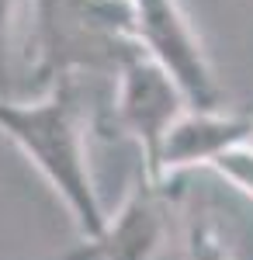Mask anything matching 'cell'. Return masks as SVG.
<instances>
[{
  "label": "cell",
  "mask_w": 253,
  "mask_h": 260,
  "mask_svg": "<svg viewBox=\"0 0 253 260\" xmlns=\"http://www.w3.org/2000/svg\"><path fill=\"white\" fill-rule=\"evenodd\" d=\"M0 132L31 160L66 205L80 240H94L108 212L98 198V184L87 156V115L77 70L62 66L35 101H14L0 94Z\"/></svg>",
  "instance_id": "obj_1"
},
{
  "label": "cell",
  "mask_w": 253,
  "mask_h": 260,
  "mask_svg": "<svg viewBox=\"0 0 253 260\" xmlns=\"http://www.w3.org/2000/svg\"><path fill=\"white\" fill-rule=\"evenodd\" d=\"M212 174H218L229 187H236L243 198L253 201V142L250 146H236L226 156H218L212 163Z\"/></svg>",
  "instance_id": "obj_7"
},
{
  "label": "cell",
  "mask_w": 253,
  "mask_h": 260,
  "mask_svg": "<svg viewBox=\"0 0 253 260\" xmlns=\"http://www.w3.org/2000/svg\"><path fill=\"white\" fill-rule=\"evenodd\" d=\"M191 104L174 77L153 62L136 42L129 39L125 49H118L115 70V121L118 128L139 146L146 177L160 184V153L163 139L177 125V118Z\"/></svg>",
  "instance_id": "obj_2"
},
{
  "label": "cell",
  "mask_w": 253,
  "mask_h": 260,
  "mask_svg": "<svg viewBox=\"0 0 253 260\" xmlns=\"http://www.w3.org/2000/svg\"><path fill=\"white\" fill-rule=\"evenodd\" d=\"M129 4H132V42L174 77L195 111H218L222 108L218 80L180 4L177 0H129Z\"/></svg>",
  "instance_id": "obj_3"
},
{
  "label": "cell",
  "mask_w": 253,
  "mask_h": 260,
  "mask_svg": "<svg viewBox=\"0 0 253 260\" xmlns=\"http://www.w3.org/2000/svg\"><path fill=\"white\" fill-rule=\"evenodd\" d=\"M167 233V187L139 170L98 236L80 240L73 253L52 260H160Z\"/></svg>",
  "instance_id": "obj_4"
},
{
  "label": "cell",
  "mask_w": 253,
  "mask_h": 260,
  "mask_svg": "<svg viewBox=\"0 0 253 260\" xmlns=\"http://www.w3.org/2000/svg\"><path fill=\"white\" fill-rule=\"evenodd\" d=\"M28 0H0V80L7 73V56L14 49V39H18V21H21V11H24ZM4 87V83H0ZM4 94V90H0Z\"/></svg>",
  "instance_id": "obj_8"
},
{
  "label": "cell",
  "mask_w": 253,
  "mask_h": 260,
  "mask_svg": "<svg viewBox=\"0 0 253 260\" xmlns=\"http://www.w3.org/2000/svg\"><path fill=\"white\" fill-rule=\"evenodd\" d=\"M250 111H253V104H250Z\"/></svg>",
  "instance_id": "obj_9"
},
{
  "label": "cell",
  "mask_w": 253,
  "mask_h": 260,
  "mask_svg": "<svg viewBox=\"0 0 253 260\" xmlns=\"http://www.w3.org/2000/svg\"><path fill=\"white\" fill-rule=\"evenodd\" d=\"M180 260H236V257L229 253V246L222 243L218 229L205 219V212H187Z\"/></svg>",
  "instance_id": "obj_6"
},
{
  "label": "cell",
  "mask_w": 253,
  "mask_h": 260,
  "mask_svg": "<svg viewBox=\"0 0 253 260\" xmlns=\"http://www.w3.org/2000/svg\"><path fill=\"white\" fill-rule=\"evenodd\" d=\"M253 142V111H195L187 108L177 125L163 139L160 153V184L167 187L184 170H212L218 156H226L236 146Z\"/></svg>",
  "instance_id": "obj_5"
}]
</instances>
